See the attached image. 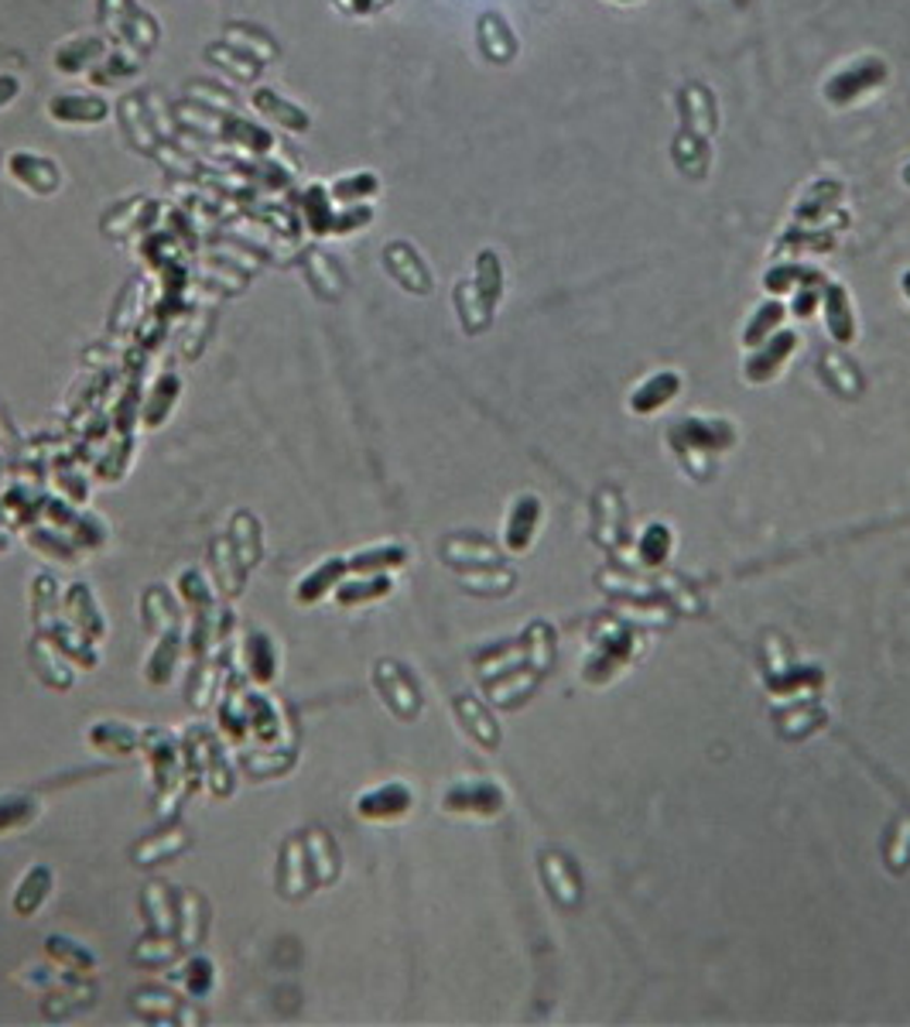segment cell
<instances>
[{
	"label": "cell",
	"instance_id": "44dd1931",
	"mask_svg": "<svg viewBox=\"0 0 910 1027\" xmlns=\"http://www.w3.org/2000/svg\"><path fill=\"white\" fill-rule=\"evenodd\" d=\"M178 665H182V630H175V634H161L158 644L151 647L148 661H145V682L151 689H165L175 679Z\"/></svg>",
	"mask_w": 910,
	"mask_h": 1027
},
{
	"label": "cell",
	"instance_id": "8d00e7d4",
	"mask_svg": "<svg viewBox=\"0 0 910 1027\" xmlns=\"http://www.w3.org/2000/svg\"><path fill=\"white\" fill-rule=\"evenodd\" d=\"M825 322H828V330L838 343H849L856 336V322H852L846 288H838V285L825 288Z\"/></svg>",
	"mask_w": 910,
	"mask_h": 1027
},
{
	"label": "cell",
	"instance_id": "f546056e",
	"mask_svg": "<svg viewBox=\"0 0 910 1027\" xmlns=\"http://www.w3.org/2000/svg\"><path fill=\"white\" fill-rule=\"evenodd\" d=\"M538 518H541V504L538 497H521L510 510V521H507V548L510 552H524L534 539V528H538Z\"/></svg>",
	"mask_w": 910,
	"mask_h": 1027
},
{
	"label": "cell",
	"instance_id": "ee69618b",
	"mask_svg": "<svg viewBox=\"0 0 910 1027\" xmlns=\"http://www.w3.org/2000/svg\"><path fill=\"white\" fill-rule=\"evenodd\" d=\"M134 1007L141 1014H182V1000L169 987H145L134 997Z\"/></svg>",
	"mask_w": 910,
	"mask_h": 1027
},
{
	"label": "cell",
	"instance_id": "11a10c76",
	"mask_svg": "<svg viewBox=\"0 0 910 1027\" xmlns=\"http://www.w3.org/2000/svg\"><path fill=\"white\" fill-rule=\"evenodd\" d=\"M795 312H798V315H811V312H814V292H808V288H805V292L798 295Z\"/></svg>",
	"mask_w": 910,
	"mask_h": 1027
},
{
	"label": "cell",
	"instance_id": "836d02e7",
	"mask_svg": "<svg viewBox=\"0 0 910 1027\" xmlns=\"http://www.w3.org/2000/svg\"><path fill=\"white\" fill-rule=\"evenodd\" d=\"M35 815H38V802H35V795H28V791H25V795H21V791H8V795H0V836L32 826Z\"/></svg>",
	"mask_w": 910,
	"mask_h": 1027
},
{
	"label": "cell",
	"instance_id": "d4e9b609",
	"mask_svg": "<svg viewBox=\"0 0 910 1027\" xmlns=\"http://www.w3.org/2000/svg\"><path fill=\"white\" fill-rule=\"evenodd\" d=\"M301 843H306V853H309V867H312L315 887L319 883H333L336 874H339V856H336L333 836L315 826V829H309L306 836H301Z\"/></svg>",
	"mask_w": 910,
	"mask_h": 1027
},
{
	"label": "cell",
	"instance_id": "bcb514c9",
	"mask_svg": "<svg viewBox=\"0 0 910 1027\" xmlns=\"http://www.w3.org/2000/svg\"><path fill=\"white\" fill-rule=\"evenodd\" d=\"M158 846H165L161 850V859H172V856H178L182 850H185V832L178 829V826H169V829H161V832H154L151 836ZM148 846H137L134 850V859L137 863H158V853H145Z\"/></svg>",
	"mask_w": 910,
	"mask_h": 1027
},
{
	"label": "cell",
	"instance_id": "f907efd6",
	"mask_svg": "<svg viewBox=\"0 0 910 1027\" xmlns=\"http://www.w3.org/2000/svg\"><path fill=\"white\" fill-rule=\"evenodd\" d=\"M668 545H671V534H668V528H661V524H655L647 534H644V562L647 566H658V562H664V555H668Z\"/></svg>",
	"mask_w": 910,
	"mask_h": 1027
},
{
	"label": "cell",
	"instance_id": "52a82bcc",
	"mask_svg": "<svg viewBox=\"0 0 910 1027\" xmlns=\"http://www.w3.org/2000/svg\"><path fill=\"white\" fill-rule=\"evenodd\" d=\"M349 576V562L342 555H329V558H322V562H315L306 576L298 579V586H295V603L298 606H315V603H322L325 596H333L336 593V586L339 582Z\"/></svg>",
	"mask_w": 910,
	"mask_h": 1027
},
{
	"label": "cell",
	"instance_id": "9f6ffc18",
	"mask_svg": "<svg viewBox=\"0 0 910 1027\" xmlns=\"http://www.w3.org/2000/svg\"><path fill=\"white\" fill-rule=\"evenodd\" d=\"M903 292H907V295H910V271H907V274H903Z\"/></svg>",
	"mask_w": 910,
	"mask_h": 1027
},
{
	"label": "cell",
	"instance_id": "f6af8a7d",
	"mask_svg": "<svg viewBox=\"0 0 910 1027\" xmlns=\"http://www.w3.org/2000/svg\"><path fill=\"white\" fill-rule=\"evenodd\" d=\"M678 435H688L682 442L688 446H709V449H719V446H730V429H722L719 422H688L678 429Z\"/></svg>",
	"mask_w": 910,
	"mask_h": 1027
},
{
	"label": "cell",
	"instance_id": "e0dca14e",
	"mask_svg": "<svg viewBox=\"0 0 910 1027\" xmlns=\"http://www.w3.org/2000/svg\"><path fill=\"white\" fill-rule=\"evenodd\" d=\"M209 558H213V576H209V579H213L216 593H223L226 599L240 596L244 586H247V569L237 558V552H233L226 534L213 542V548H209Z\"/></svg>",
	"mask_w": 910,
	"mask_h": 1027
},
{
	"label": "cell",
	"instance_id": "9c48e42d",
	"mask_svg": "<svg viewBox=\"0 0 910 1027\" xmlns=\"http://www.w3.org/2000/svg\"><path fill=\"white\" fill-rule=\"evenodd\" d=\"M886 79V65L876 62V59H862L843 73H835L825 86V97L832 103H852L856 97H862L867 89H876L880 83Z\"/></svg>",
	"mask_w": 910,
	"mask_h": 1027
},
{
	"label": "cell",
	"instance_id": "ab89813d",
	"mask_svg": "<svg viewBox=\"0 0 910 1027\" xmlns=\"http://www.w3.org/2000/svg\"><path fill=\"white\" fill-rule=\"evenodd\" d=\"M674 391H678V378L674 373H658V378H650L634 398H629V408L640 411V414H650L655 408H661L664 401L674 398Z\"/></svg>",
	"mask_w": 910,
	"mask_h": 1027
},
{
	"label": "cell",
	"instance_id": "ffe728a7",
	"mask_svg": "<svg viewBox=\"0 0 910 1027\" xmlns=\"http://www.w3.org/2000/svg\"><path fill=\"white\" fill-rule=\"evenodd\" d=\"M226 539H229L233 552H237V558L244 562L247 572L264 558V531H261V521H257L250 510L233 514V524L226 531Z\"/></svg>",
	"mask_w": 910,
	"mask_h": 1027
},
{
	"label": "cell",
	"instance_id": "1f68e13d",
	"mask_svg": "<svg viewBox=\"0 0 910 1027\" xmlns=\"http://www.w3.org/2000/svg\"><path fill=\"white\" fill-rule=\"evenodd\" d=\"M247 722H250L253 740H261L264 746H271L277 740L282 719H277V709L264 692H247Z\"/></svg>",
	"mask_w": 910,
	"mask_h": 1027
},
{
	"label": "cell",
	"instance_id": "9a60e30c",
	"mask_svg": "<svg viewBox=\"0 0 910 1027\" xmlns=\"http://www.w3.org/2000/svg\"><path fill=\"white\" fill-rule=\"evenodd\" d=\"M110 107L100 97H89V92H59L55 100H49V116L59 124H100L107 121Z\"/></svg>",
	"mask_w": 910,
	"mask_h": 1027
},
{
	"label": "cell",
	"instance_id": "74e56055",
	"mask_svg": "<svg viewBox=\"0 0 910 1027\" xmlns=\"http://www.w3.org/2000/svg\"><path fill=\"white\" fill-rule=\"evenodd\" d=\"M178 949L182 942L175 939V931H148V936L137 942L134 960L141 966H169Z\"/></svg>",
	"mask_w": 910,
	"mask_h": 1027
},
{
	"label": "cell",
	"instance_id": "b9f144b4",
	"mask_svg": "<svg viewBox=\"0 0 910 1027\" xmlns=\"http://www.w3.org/2000/svg\"><path fill=\"white\" fill-rule=\"evenodd\" d=\"M68 531H73V542L79 548H86V552H100L107 545V539H110L107 524L97 518V514H86V510L76 514V521H73V528H68Z\"/></svg>",
	"mask_w": 910,
	"mask_h": 1027
},
{
	"label": "cell",
	"instance_id": "484cf974",
	"mask_svg": "<svg viewBox=\"0 0 910 1027\" xmlns=\"http://www.w3.org/2000/svg\"><path fill=\"white\" fill-rule=\"evenodd\" d=\"M205 925H209V912H205V901L196 894V891H185L178 894V918H175V931H178V942L182 949H196L205 936Z\"/></svg>",
	"mask_w": 910,
	"mask_h": 1027
},
{
	"label": "cell",
	"instance_id": "3957f363",
	"mask_svg": "<svg viewBox=\"0 0 910 1027\" xmlns=\"http://www.w3.org/2000/svg\"><path fill=\"white\" fill-rule=\"evenodd\" d=\"M411 805H414L411 788L401 784V781H387V784H377V788H366L353 808H357L360 819H366V822H398L411 812Z\"/></svg>",
	"mask_w": 910,
	"mask_h": 1027
},
{
	"label": "cell",
	"instance_id": "8992f818",
	"mask_svg": "<svg viewBox=\"0 0 910 1027\" xmlns=\"http://www.w3.org/2000/svg\"><path fill=\"white\" fill-rule=\"evenodd\" d=\"M312 887H315V877L309 867L306 843H301V836H295L285 843L282 856H277V891H282L288 901H298V898H306Z\"/></svg>",
	"mask_w": 910,
	"mask_h": 1027
},
{
	"label": "cell",
	"instance_id": "7bdbcfd3",
	"mask_svg": "<svg viewBox=\"0 0 910 1027\" xmlns=\"http://www.w3.org/2000/svg\"><path fill=\"white\" fill-rule=\"evenodd\" d=\"M226 45H233L237 52H244V55H253V59H274V41L271 38H264L257 28H250V25H233V32L226 35Z\"/></svg>",
	"mask_w": 910,
	"mask_h": 1027
},
{
	"label": "cell",
	"instance_id": "681fc988",
	"mask_svg": "<svg viewBox=\"0 0 910 1027\" xmlns=\"http://www.w3.org/2000/svg\"><path fill=\"white\" fill-rule=\"evenodd\" d=\"M134 73V65L130 62H124L121 55H107L103 59V65L100 69H92V83L97 86H113V83H121V79H127Z\"/></svg>",
	"mask_w": 910,
	"mask_h": 1027
},
{
	"label": "cell",
	"instance_id": "5bb4252c",
	"mask_svg": "<svg viewBox=\"0 0 910 1027\" xmlns=\"http://www.w3.org/2000/svg\"><path fill=\"white\" fill-rule=\"evenodd\" d=\"M145 746H148L151 770H154V788H158V795H165L169 784L178 778L182 746H178L175 733H169V730H148L145 733Z\"/></svg>",
	"mask_w": 910,
	"mask_h": 1027
},
{
	"label": "cell",
	"instance_id": "e575fe53",
	"mask_svg": "<svg viewBox=\"0 0 910 1027\" xmlns=\"http://www.w3.org/2000/svg\"><path fill=\"white\" fill-rule=\"evenodd\" d=\"M178 990L189 993V997H209L216 987V966L213 960H205V955H189V960L182 963L178 969Z\"/></svg>",
	"mask_w": 910,
	"mask_h": 1027
},
{
	"label": "cell",
	"instance_id": "6f0895ef",
	"mask_svg": "<svg viewBox=\"0 0 910 1027\" xmlns=\"http://www.w3.org/2000/svg\"><path fill=\"white\" fill-rule=\"evenodd\" d=\"M623 4H626V0H623Z\"/></svg>",
	"mask_w": 910,
	"mask_h": 1027
},
{
	"label": "cell",
	"instance_id": "d6986e66",
	"mask_svg": "<svg viewBox=\"0 0 910 1027\" xmlns=\"http://www.w3.org/2000/svg\"><path fill=\"white\" fill-rule=\"evenodd\" d=\"M141 620H145V627L151 630L154 638L175 634V630H182V606H178V599L169 590L151 586L141 596Z\"/></svg>",
	"mask_w": 910,
	"mask_h": 1027
},
{
	"label": "cell",
	"instance_id": "7a4b0ae2",
	"mask_svg": "<svg viewBox=\"0 0 910 1027\" xmlns=\"http://www.w3.org/2000/svg\"><path fill=\"white\" fill-rule=\"evenodd\" d=\"M240 655H244L247 679L257 689H271L277 682V675H282V651H277V641L267 634V630H261V627L247 630Z\"/></svg>",
	"mask_w": 910,
	"mask_h": 1027
},
{
	"label": "cell",
	"instance_id": "6da1fadb",
	"mask_svg": "<svg viewBox=\"0 0 910 1027\" xmlns=\"http://www.w3.org/2000/svg\"><path fill=\"white\" fill-rule=\"evenodd\" d=\"M373 685H377V695L398 719H414L422 713V695H417L411 675L398 661L390 658L377 661V668H373Z\"/></svg>",
	"mask_w": 910,
	"mask_h": 1027
},
{
	"label": "cell",
	"instance_id": "f35d334b",
	"mask_svg": "<svg viewBox=\"0 0 910 1027\" xmlns=\"http://www.w3.org/2000/svg\"><path fill=\"white\" fill-rule=\"evenodd\" d=\"M62 603V593H59V582L52 572H38L35 586H32V617H35V627H45L49 620H55V610Z\"/></svg>",
	"mask_w": 910,
	"mask_h": 1027
},
{
	"label": "cell",
	"instance_id": "7dc6e473",
	"mask_svg": "<svg viewBox=\"0 0 910 1027\" xmlns=\"http://www.w3.org/2000/svg\"><path fill=\"white\" fill-rule=\"evenodd\" d=\"M781 319H784V306H781V301H766V306L753 315V322L746 325L743 339H746V343H760L770 330H774V325H777Z\"/></svg>",
	"mask_w": 910,
	"mask_h": 1027
},
{
	"label": "cell",
	"instance_id": "ac0fdd59",
	"mask_svg": "<svg viewBox=\"0 0 910 1027\" xmlns=\"http://www.w3.org/2000/svg\"><path fill=\"white\" fill-rule=\"evenodd\" d=\"M384 264H387V271L394 274V282L404 285L408 292H428V288H432L428 268H425L422 257L414 253L411 244H387Z\"/></svg>",
	"mask_w": 910,
	"mask_h": 1027
},
{
	"label": "cell",
	"instance_id": "680465c9",
	"mask_svg": "<svg viewBox=\"0 0 910 1027\" xmlns=\"http://www.w3.org/2000/svg\"><path fill=\"white\" fill-rule=\"evenodd\" d=\"M0 161H4V158H0Z\"/></svg>",
	"mask_w": 910,
	"mask_h": 1027
},
{
	"label": "cell",
	"instance_id": "2e32d148",
	"mask_svg": "<svg viewBox=\"0 0 910 1027\" xmlns=\"http://www.w3.org/2000/svg\"><path fill=\"white\" fill-rule=\"evenodd\" d=\"M390 590H394V579H390L387 572H377V576L349 572V576L339 582V586H336L333 599H336L339 606H346V610H353V606L381 603L384 596H390Z\"/></svg>",
	"mask_w": 910,
	"mask_h": 1027
},
{
	"label": "cell",
	"instance_id": "277c9868",
	"mask_svg": "<svg viewBox=\"0 0 910 1027\" xmlns=\"http://www.w3.org/2000/svg\"><path fill=\"white\" fill-rule=\"evenodd\" d=\"M8 169L17 185H25L32 196H55L62 189V172L59 161L35 154V151H14L8 158Z\"/></svg>",
	"mask_w": 910,
	"mask_h": 1027
},
{
	"label": "cell",
	"instance_id": "5b68a950",
	"mask_svg": "<svg viewBox=\"0 0 910 1027\" xmlns=\"http://www.w3.org/2000/svg\"><path fill=\"white\" fill-rule=\"evenodd\" d=\"M62 614L65 620L79 627L89 641H103L107 638V617L100 610L97 596H92V586L89 582H68L65 593H62Z\"/></svg>",
	"mask_w": 910,
	"mask_h": 1027
},
{
	"label": "cell",
	"instance_id": "83f0119b",
	"mask_svg": "<svg viewBox=\"0 0 910 1027\" xmlns=\"http://www.w3.org/2000/svg\"><path fill=\"white\" fill-rule=\"evenodd\" d=\"M175 593H178V603L192 614H205L216 606V586L213 579L202 576L199 569H182L178 579H175Z\"/></svg>",
	"mask_w": 910,
	"mask_h": 1027
},
{
	"label": "cell",
	"instance_id": "7402d4cb",
	"mask_svg": "<svg viewBox=\"0 0 910 1027\" xmlns=\"http://www.w3.org/2000/svg\"><path fill=\"white\" fill-rule=\"evenodd\" d=\"M45 955H49V963H52L55 969H62V973H68V976H92V973L100 969L97 955H92L86 945H79L76 939H68V936L45 939Z\"/></svg>",
	"mask_w": 910,
	"mask_h": 1027
},
{
	"label": "cell",
	"instance_id": "4fadbf2b",
	"mask_svg": "<svg viewBox=\"0 0 910 1027\" xmlns=\"http://www.w3.org/2000/svg\"><path fill=\"white\" fill-rule=\"evenodd\" d=\"M145 743V733L124 719H100L89 727V746L107 757H127Z\"/></svg>",
	"mask_w": 910,
	"mask_h": 1027
},
{
	"label": "cell",
	"instance_id": "816d5d0a",
	"mask_svg": "<svg viewBox=\"0 0 910 1027\" xmlns=\"http://www.w3.org/2000/svg\"><path fill=\"white\" fill-rule=\"evenodd\" d=\"M55 483H59V497H65L68 504H86L89 497V486L79 473H68V470H55Z\"/></svg>",
	"mask_w": 910,
	"mask_h": 1027
},
{
	"label": "cell",
	"instance_id": "4dcf8cb0",
	"mask_svg": "<svg viewBox=\"0 0 910 1027\" xmlns=\"http://www.w3.org/2000/svg\"><path fill=\"white\" fill-rule=\"evenodd\" d=\"M798 346V336L795 333H781V336H774V343L770 346H763L760 354L746 363V378L750 381H766V378H774V373L781 370V363L790 357V349Z\"/></svg>",
	"mask_w": 910,
	"mask_h": 1027
},
{
	"label": "cell",
	"instance_id": "cb8c5ba5",
	"mask_svg": "<svg viewBox=\"0 0 910 1027\" xmlns=\"http://www.w3.org/2000/svg\"><path fill=\"white\" fill-rule=\"evenodd\" d=\"M349 562V572H360V576H377V572H394L408 562V548L404 545H366L353 555H346Z\"/></svg>",
	"mask_w": 910,
	"mask_h": 1027
},
{
	"label": "cell",
	"instance_id": "603a6c76",
	"mask_svg": "<svg viewBox=\"0 0 910 1027\" xmlns=\"http://www.w3.org/2000/svg\"><path fill=\"white\" fill-rule=\"evenodd\" d=\"M25 542L41 555L49 558L52 566H73L79 558V545L73 539H65V531L52 528V524H35L25 531Z\"/></svg>",
	"mask_w": 910,
	"mask_h": 1027
},
{
	"label": "cell",
	"instance_id": "30bf717a",
	"mask_svg": "<svg viewBox=\"0 0 910 1027\" xmlns=\"http://www.w3.org/2000/svg\"><path fill=\"white\" fill-rule=\"evenodd\" d=\"M441 808L456 815H497L503 808V791L486 781L452 784L446 791V799H441Z\"/></svg>",
	"mask_w": 910,
	"mask_h": 1027
},
{
	"label": "cell",
	"instance_id": "d6a6232c",
	"mask_svg": "<svg viewBox=\"0 0 910 1027\" xmlns=\"http://www.w3.org/2000/svg\"><path fill=\"white\" fill-rule=\"evenodd\" d=\"M306 271H309V282L315 285V292H319L322 298H339V295H342L346 282H342V274H339V268H336V261H333L329 253L309 250Z\"/></svg>",
	"mask_w": 910,
	"mask_h": 1027
},
{
	"label": "cell",
	"instance_id": "7c38bea8",
	"mask_svg": "<svg viewBox=\"0 0 910 1027\" xmlns=\"http://www.w3.org/2000/svg\"><path fill=\"white\" fill-rule=\"evenodd\" d=\"M38 634H45L49 638L62 655L73 661L76 668H83V671H92L97 668V641H89L79 627H73L68 620H49L45 627H38Z\"/></svg>",
	"mask_w": 910,
	"mask_h": 1027
},
{
	"label": "cell",
	"instance_id": "c3c4849f",
	"mask_svg": "<svg viewBox=\"0 0 910 1027\" xmlns=\"http://www.w3.org/2000/svg\"><path fill=\"white\" fill-rule=\"evenodd\" d=\"M377 193V178L360 172V175H346L333 185V196L336 199H360V196H373Z\"/></svg>",
	"mask_w": 910,
	"mask_h": 1027
},
{
	"label": "cell",
	"instance_id": "d590c367",
	"mask_svg": "<svg viewBox=\"0 0 910 1027\" xmlns=\"http://www.w3.org/2000/svg\"><path fill=\"white\" fill-rule=\"evenodd\" d=\"M456 709H459V719H462V727L470 730L483 746H497V740H500V733H497V722H494V716H489L476 698H470V695H459L456 698Z\"/></svg>",
	"mask_w": 910,
	"mask_h": 1027
},
{
	"label": "cell",
	"instance_id": "f1b7e54d",
	"mask_svg": "<svg viewBox=\"0 0 910 1027\" xmlns=\"http://www.w3.org/2000/svg\"><path fill=\"white\" fill-rule=\"evenodd\" d=\"M103 59H107V49H103L100 38H68L65 45H59V52H55L59 73H68V76L86 73V69H92Z\"/></svg>",
	"mask_w": 910,
	"mask_h": 1027
},
{
	"label": "cell",
	"instance_id": "f5cc1de1",
	"mask_svg": "<svg viewBox=\"0 0 910 1027\" xmlns=\"http://www.w3.org/2000/svg\"><path fill=\"white\" fill-rule=\"evenodd\" d=\"M825 370L828 373H835V387H843V394H849V387L846 384H852V391H859V373L849 367V360L846 357H838V354H832L828 360H825Z\"/></svg>",
	"mask_w": 910,
	"mask_h": 1027
},
{
	"label": "cell",
	"instance_id": "ba28073f",
	"mask_svg": "<svg viewBox=\"0 0 910 1027\" xmlns=\"http://www.w3.org/2000/svg\"><path fill=\"white\" fill-rule=\"evenodd\" d=\"M28 655H32V668L38 679L49 685V689H59V692H68L76 682V665L68 661L62 651L45 638V634H35L32 644H28Z\"/></svg>",
	"mask_w": 910,
	"mask_h": 1027
},
{
	"label": "cell",
	"instance_id": "4316f807",
	"mask_svg": "<svg viewBox=\"0 0 910 1027\" xmlns=\"http://www.w3.org/2000/svg\"><path fill=\"white\" fill-rule=\"evenodd\" d=\"M178 394H182V381L175 378V373H161V378L151 384L145 405H141V418H145L148 429H158V425L169 422V414H172V408H175V401H178Z\"/></svg>",
	"mask_w": 910,
	"mask_h": 1027
},
{
	"label": "cell",
	"instance_id": "60d3db41",
	"mask_svg": "<svg viewBox=\"0 0 910 1027\" xmlns=\"http://www.w3.org/2000/svg\"><path fill=\"white\" fill-rule=\"evenodd\" d=\"M257 107H261L267 116H274L277 124H285L288 131H306V127H309L306 113H301L295 103L282 100L277 92H257Z\"/></svg>",
	"mask_w": 910,
	"mask_h": 1027
},
{
	"label": "cell",
	"instance_id": "8fae6325",
	"mask_svg": "<svg viewBox=\"0 0 910 1027\" xmlns=\"http://www.w3.org/2000/svg\"><path fill=\"white\" fill-rule=\"evenodd\" d=\"M52 887H55V874H52V867H45V863H32V867H28L25 874H21L17 887H14V894H11V907H14V915H17V918H32V915H38L41 907H45V901H49Z\"/></svg>",
	"mask_w": 910,
	"mask_h": 1027
},
{
	"label": "cell",
	"instance_id": "db71d44e",
	"mask_svg": "<svg viewBox=\"0 0 910 1027\" xmlns=\"http://www.w3.org/2000/svg\"><path fill=\"white\" fill-rule=\"evenodd\" d=\"M17 97V83L11 76H0V107H8Z\"/></svg>",
	"mask_w": 910,
	"mask_h": 1027
}]
</instances>
